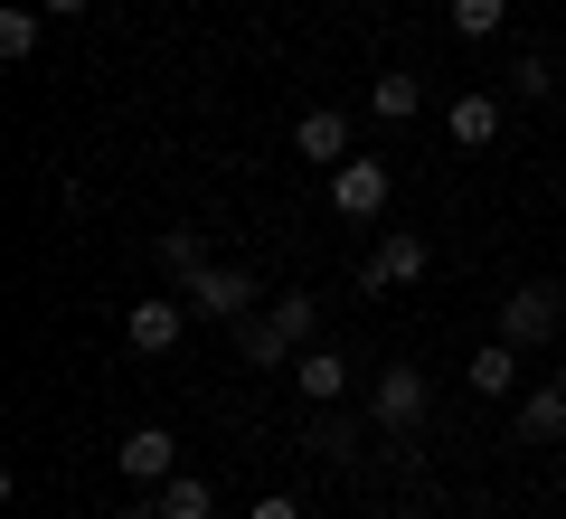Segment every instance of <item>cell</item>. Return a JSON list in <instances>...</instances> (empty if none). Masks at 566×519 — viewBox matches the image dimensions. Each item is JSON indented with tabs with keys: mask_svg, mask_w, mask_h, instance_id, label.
I'll list each match as a JSON object with an SVG mask.
<instances>
[{
	"mask_svg": "<svg viewBox=\"0 0 566 519\" xmlns=\"http://www.w3.org/2000/svg\"><path fill=\"white\" fill-rule=\"evenodd\" d=\"M322 340V302L312 293H283V302H255V312L237 321V350H245V369H293Z\"/></svg>",
	"mask_w": 566,
	"mask_h": 519,
	"instance_id": "1",
	"label": "cell"
},
{
	"mask_svg": "<svg viewBox=\"0 0 566 519\" xmlns=\"http://www.w3.org/2000/svg\"><path fill=\"white\" fill-rule=\"evenodd\" d=\"M424 406H434V378H424V369L387 360L378 378H368V425H378L387 444H416L424 435Z\"/></svg>",
	"mask_w": 566,
	"mask_h": 519,
	"instance_id": "2",
	"label": "cell"
},
{
	"mask_svg": "<svg viewBox=\"0 0 566 519\" xmlns=\"http://www.w3.org/2000/svg\"><path fill=\"white\" fill-rule=\"evenodd\" d=\"M557 331H566V293L557 283H520V293L501 302V340L510 350H547Z\"/></svg>",
	"mask_w": 566,
	"mask_h": 519,
	"instance_id": "3",
	"label": "cell"
},
{
	"mask_svg": "<svg viewBox=\"0 0 566 519\" xmlns=\"http://www.w3.org/2000/svg\"><path fill=\"white\" fill-rule=\"evenodd\" d=\"M180 302H189V312H208V321H245L264 293H255L245 264H199V274H180Z\"/></svg>",
	"mask_w": 566,
	"mask_h": 519,
	"instance_id": "4",
	"label": "cell"
},
{
	"mask_svg": "<svg viewBox=\"0 0 566 519\" xmlns=\"http://www.w3.org/2000/svg\"><path fill=\"white\" fill-rule=\"evenodd\" d=\"M424 264H434V246H424L416 227H387V237H378V256L359 264V293L378 302V293H397V283H416Z\"/></svg>",
	"mask_w": 566,
	"mask_h": 519,
	"instance_id": "5",
	"label": "cell"
},
{
	"mask_svg": "<svg viewBox=\"0 0 566 519\" xmlns=\"http://www.w3.org/2000/svg\"><path fill=\"white\" fill-rule=\"evenodd\" d=\"M180 331H189V302H180V293H151V302H133V312H123L133 360H170V350H180Z\"/></svg>",
	"mask_w": 566,
	"mask_h": 519,
	"instance_id": "6",
	"label": "cell"
},
{
	"mask_svg": "<svg viewBox=\"0 0 566 519\" xmlns=\"http://www.w3.org/2000/svg\"><path fill=\"white\" fill-rule=\"evenodd\" d=\"M387 189H397V180H387V160H368V152H349L340 160V170H331V208H340V218H387Z\"/></svg>",
	"mask_w": 566,
	"mask_h": 519,
	"instance_id": "7",
	"label": "cell"
},
{
	"mask_svg": "<svg viewBox=\"0 0 566 519\" xmlns=\"http://www.w3.org/2000/svg\"><path fill=\"white\" fill-rule=\"evenodd\" d=\"M114 463H123V481H133V491H161V481L180 473V435H170V425H133Z\"/></svg>",
	"mask_w": 566,
	"mask_h": 519,
	"instance_id": "8",
	"label": "cell"
},
{
	"mask_svg": "<svg viewBox=\"0 0 566 519\" xmlns=\"http://www.w3.org/2000/svg\"><path fill=\"white\" fill-rule=\"evenodd\" d=\"M510 435L538 444V454H547V444H566V378H538V387H528L520 416H510Z\"/></svg>",
	"mask_w": 566,
	"mask_h": 519,
	"instance_id": "9",
	"label": "cell"
},
{
	"mask_svg": "<svg viewBox=\"0 0 566 519\" xmlns=\"http://www.w3.org/2000/svg\"><path fill=\"white\" fill-rule=\"evenodd\" d=\"M293 152H303L312 170H340V160H349V114H331V104H312V114L293 123Z\"/></svg>",
	"mask_w": 566,
	"mask_h": 519,
	"instance_id": "10",
	"label": "cell"
},
{
	"mask_svg": "<svg viewBox=\"0 0 566 519\" xmlns=\"http://www.w3.org/2000/svg\"><path fill=\"white\" fill-rule=\"evenodd\" d=\"M208 510H218V481H208V473H170L133 519H208Z\"/></svg>",
	"mask_w": 566,
	"mask_h": 519,
	"instance_id": "11",
	"label": "cell"
},
{
	"mask_svg": "<svg viewBox=\"0 0 566 519\" xmlns=\"http://www.w3.org/2000/svg\"><path fill=\"white\" fill-rule=\"evenodd\" d=\"M283 378L303 387L312 406H340V397H349V360H340V350H322V340H312V350H303L293 369H283Z\"/></svg>",
	"mask_w": 566,
	"mask_h": 519,
	"instance_id": "12",
	"label": "cell"
},
{
	"mask_svg": "<svg viewBox=\"0 0 566 519\" xmlns=\"http://www.w3.org/2000/svg\"><path fill=\"white\" fill-rule=\"evenodd\" d=\"M444 142H453V152H491V142H501V104H491V95H453Z\"/></svg>",
	"mask_w": 566,
	"mask_h": 519,
	"instance_id": "13",
	"label": "cell"
},
{
	"mask_svg": "<svg viewBox=\"0 0 566 519\" xmlns=\"http://www.w3.org/2000/svg\"><path fill=\"white\" fill-rule=\"evenodd\" d=\"M463 387L472 397H510V387H520V350H510V340H482L472 369H463Z\"/></svg>",
	"mask_w": 566,
	"mask_h": 519,
	"instance_id": "14",
	"label": "cell"
},
{
	"mask_svg": "<svg viewBox=\"0 0 566 519\" xmlns=\"http://www.w3.org/2000/svg\"><path fill=\"white\" fill-rule=\"evenodd\" d=\"M368 114H378V123H416V114H424V76H406V66H387V76L368 85Z\"/></svg>",
	"mask_w": 566,
	"mask_h": 519,
	"instance_id": "15",
	"label": "cell"
},
{
	"mask_svg": "<svg viewBox=\"0 0 566 519\" xmlns=\"http://www.w3.org/2000/svg\"><path fill=\"white\" fill-rule=\"evenodd\" d=\"M39 20H48L39 0H10V10H0V58H10V66L39 58Z\"/></svg>",
	"mask_w": 566,
	"mask_h": 519,
	"instance_id": "16",
	"label": "cell"
},
{
	"mask_svg": "<svg viewBox=\"0 0 566 519\" xmlns=\"http://www.w3.org/2000/svg\"><path fill=\"white\" fill-rule=\"evenodd\" d=\"M151 256H161V274L180 283V274H199V264H208V237H199V227H161V237H151Z\"/></svg>",
	"mask_w": 566,
	"mask_h": 519,
	"instance_id": "17",
	"label": "cell"
},
{
	"mask_svg": "<svg viewBox=\"0 0 566 519\" xmlns=\"http://www.w3.org/2000/svg\"><path fill=\"white\" fill-rule=\"evenodd\" d=\"M303 444H312V454H331V463H349V454H359V425H349V416H312Z\"/></svg>",
	"mask_w": 566,
	"mask_h": 519,
	"instance_id": "18",
	"label": "cell"
},
{
	"mask_svg": "<svg viewBox=\"0 0 566 519\" xmlns=\"http://www.w3.org/2000/svg\"><path fill=\"white\" fill-rule=\"evenodd\" d=\"M501 20H510V0H453V29L463 39H501Z\"/></svg>",
	"mask_w": 566,
	"mask_h": 519,
	"instance_id": "19",
	"label": "cell"
},
{
	"mask_svg": "<svg viewBox=\"0 0 566 519\" xmlns=\"http://www.w3.org/2000/svg\"><path fill=\"white\" fill-rule=\"evenodd\" d=\"M510 95H520V104H538V95H557V66H547L538 48H528V58L510 66Z\"/></svg>",
	"mask_w": 566,
	"mask_h": 519,
	"instance_id": "20",
	"label": "cell"
},
{
	"mask_svg": "<svg viewBox=\"0 0 566 519\" xmlns=\"http://www.w3.org/2000/svg\"><path fill=\"white\" fill-rule=\"evenodd\" d=\"M245 519H303V500H293V491H264V500H255Z\"/></svg>",
	"mask_w": 566,
	"mask_h": 519,
	"instance_id": "21",
	"label": "cell"
},
{
	"mask_svg": "<svg viewBox=\"0 0 566 519\" xmlns=\"http://www.w3.org/2000/svg\"><path fill=\"white\" fill-rule=\"evenodd\" d=\"M48 20H85V10H95V0H39Z\"/></svg>",
	"mask_w": 566,
	"mask_h": 519,
	"instance_id": "22",
	"label": "cell"
}]
</instances>
